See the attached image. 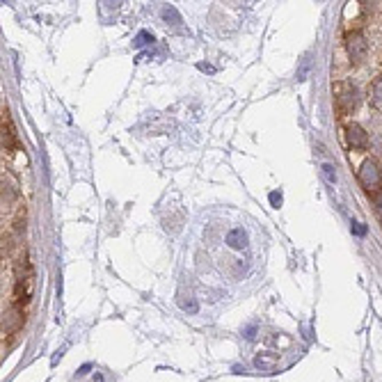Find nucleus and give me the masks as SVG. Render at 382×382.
Wrapping results in <instances>:
<instances>
[{"label": "nucleus", "instance_id": "nucleus-7", "mask_svg": "<svg viewBox=\"0 0 382 382\" xmlns=\"http://www.w3.org/2000/svg\"><path fill=\"white\" fill-rule=\"evenodd\" d=\"M320 176H323L325 184H330V186H337V181H339L337 167L332 165V163H323V165H320Z\"/></svg>", "mask_w": 382, "mask_h": 382}, {"label": "nucleus", "instance_id": "nucleus-5", "mask_svg": "<svg viewBox=\"0 0 382 382\" xmlns=\"http://www.w3.org/2000/svg\"><path fill=\"white\" fill-rule=\"evenodd\" d=\"M369 103L373 106L378 113H382V76H378L373 83L369 85Z\"/></svg>", "mask_w": 382, "mask_h": 382}, {"label": "nucleus", "instance_id": "nucleus-12", "mask_svg": "<svg viewBox=\"0 0 382 382\" xmlns=\"http://www.w3.org/2000/svg\"><path fill=\"white\" fill-rule=\"evenodd\" d=\"M270 204H273L275 208L281 206V195L279 193H270Z\"/></svg>", "mask_w": 382, "mask_h": 382}, {"label": "nucleus", "instance_id": "nucleus-1", "mask_svg": "<svg viewBox=\"0 0 382 382\" xmlns=\"http://www.w3.org/2000/svg\"><path fill=\"white\" fill-rule=\"evenodd\" d=\"M359 184L364 186L369 193H373V195L382 188V169H380V165L376 163L373 158H369V160L361 163V167H359Z\"/></svg>", "mask_w": 382, "mask_h": 382}, {"label": "nucleus", "instance_id": "nucleus-6", "mask_svg": "<svg viewBox=\"0 0 382 382\" xmlns=\"http://www.w3.org/2000/svg\"><path fill=\"white\" fill-rule=\"evenodd\" d=\"M227 245L231 249H243L247 245V234L240 227L238 229H231L229 234H227Z\"/></svg>", "mask_w": 382, "mask_h": 382}, {"label": "nucleus", "instance_id": "nucleus-11", "mask_svg": "<svg viewBox=\"0 0 382 382\" xmlns=\"http://www.w3.org/2000/svg\"><path fill=\"white\" fill-rule=\"evenodd\" d=\"M373 206H376V215H378L380 225H382V193H376V195H373Z\"/></svg>", "mask_w": 382, "mask_h": 382}, {"label": "nucleus", "instance_id": "nucleus-4", "mask_svg": "<svg viewBox=\"0 0 382 382\" xmlns=\"http://www.w3.org/2000/svg\"><path fill=\"white\" fill-rule=\"evenodd\" d=\"M346 140H348V145L353 147V149H364L369 147V135H366V130L361 128L359 124H348L346 126Z\"/></svg>", "mask_w": 382, "mask_h": 382}, {"label": "nucleus", "instance_id": "nucleus-8", "mask_svg": "<svg viewBox=\"0 0 382 382\" xmlns=\"http://www.w3.org/2000/svg\"><path fill=\"white\" fill-rule=\"evenodd\" d=\"M309 69H311V53H305L303 55V60H300V67H298V74H296V78L303 83V80H307V76H309Z\"/></svg>", "mask_w": 382, "mask_h": 382}, {"label": "nucleus", "instance_id": "nucleus-9", "mask_svg": "<svg viewBox=\"0 0 382 382\" xmlns=\"http://www.w3.org/2000/svg\"><path fill=\"white\" fill-rule=\"evenodd\" d=\"M137 48H142V46H149V44H154V35H149V33H140L135 37V42H133Z\"/></svg>", "mask_w": 382, "mask_h": 382}, {"label": "nucleus", "instance_id": "nucleus-13", "mask_svg": "<svg viewBox=\"0 0 382 382\" xmlns=\"http://www.w3.org/2000/svg\"><path fill=\"white\" fill-rule=\"evenodd\" d=\"M353 231H355V234H364V227H361V225H353Z\"/></svg>", "mask_w": 382, "mask_h": 382}, {"label": "nucleus", "instance_id": "nucleus-10", "mask_svg": "<svg viewBox=\"0 0 382 382\" xmlns=\"http://www.w3.org/2000/svg\"><path fill=\"white\" fill-rule=\"evenodd\" d=\"M275 364V357H268V355H259L257 357V366L259 369H270Z\"/></svg>", "mask_w": 382, "mask_h": 382}, {"label": "nucleus", "instance_id": "nucleus-3", "mask_svg": "<svg viewBox=\"0 0 382 382\" xmlns=\"http://www.w3.org/2000/svg\"><path fill=\"white\" fill-rule=\"evenodd\" d=\"M357 89L350 85V83H339L337 85V106L341 110V115H348L353 113L357 108Z\"/></svg>", "mask_w": 382, "mask_h": 382}, {"label": "nucleus", "instance_id": "nucleus-2", "mask_svg": "<svg viewBox=\"0 0 382 382\" xmlns=\"http://www.w3.org/2000/svg\"><path fill=\"white\" fill-rule=\"evenodd\" d=\"M346 51L350 55V60H353L355 64H361L366 60V53H369V42L366 37L359 33V30H355V33H348L346 35Z\"/></svg>", "mask_w": 382, "mask_h": 382}]
</instances>
